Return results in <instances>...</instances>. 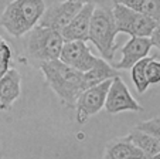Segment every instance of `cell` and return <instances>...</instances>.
<instances>
[{
    "label": "cell",
    "mask_w": 160,
    "mask_h": 159,
    "mask_svg": "<svg viewBox=\"0 0 160 159\" xmlns=\"http://www.w3.org/2000/svg\"><path fill=\"white\" fill-rule=\"evenodd\" d=\"M45 82L52 88L60 99L70 108H75L77 99L82 94V72L68 67L60 60L40 63Z\"/></svg>",
    "instance_id": "obj_1"
},
{
    "label": "cell",
    "mask_w": 160,
    "mask_h": 159,
    "mask_svg": "<svg viewBox=\"0 0 160 159\" xmlns=\"http://www.w3.org/2000/svg\"><path fill=\"white\" fill-rule=\"evenodd\" d=\"M44 12V0H13L0 16V26L13 37H21L36 27Z\"/></svg>",
    "instance_id": "obj_2"
},
{
    "label": "cell",
    "mask_w": 160,
    "mask_h": 159,
    "mask_svg": "<svg viewBox=\"0 0 160 159\" xmlns=\"http://www.w3.org/2000/svg\"><path fill=\"white\" fill-rule=\"evenodd\" d=\"M118 34L112 7H95L89 24V40L98 48L105 61L113 60V54L118 50L115 37Z\"/></svg>",
    "instance_id": "obj_3"
},
{
    "label": "cell",
    "mask_w": 160,
    "mask_h": 159,
    "mask_svg": "<svg viewBox=\"0 0 160 159\" xmlns=\"http://www.w3.org/2000/svg\"><path fill=\"white\" fill-rule=\"evenodd\" d=\"M27 53L33 60L40 63L60 60V54L64 45V39L60 31L41 27L37 24L31 31H28Z\"/></svg>",
    "instance_id": "obj_4"
},
{
    "label": "cell",
    "mask_w": 160,
    "mask_h": 159,
    "mask_svg": "<svg viewBox=\"0 0 160 159\" xmlns=\"http://www.w3.org/2000/svg\"><path fill=\"white\" fill-rule=\"evenodd\" d=\"M112 13L115 19L116 31L129 34L130 37H150L157 26V21L121 4H113Z\"/></svg>",
    "instance_id": "obj_5"
},
{
    "label": "cell",
    "mask_w": 160,
    "mask_h": 159,
    "mask_svg": "<svg viewBox=\"0 0 160 159\" xmlns=\"http://www.w3.org/2000/svg\"><path fill=\"white\" fill-rule=\"evenodd\" d=\"M112 80L101 82V84L91 87L88 90L82 91V94L78 97L75 104L77 108V122L85 124L87 119L92 115L98 114L105 107V99L108 90L111 87Z\"/></svg>",
    "instance_id": "obj_6"
},
{
    "label": "cell",
    "mask_w": 160,
    "mask_h": 159,
    "mask_svg": "<svg viewBox=\"0 0 160 159\" xmlns=\"http://www.w3.org/2000/svg\"><path fill=\"white\" fill-rule=\"evenodd\" d=\"M82 6L84 4L71 2V0H65V2H61V3L51 4L42 13L41 19L38 21V26L51 29V30L61 33L62 29L67 27L70 24V21L77 16V13L82 9Z\"/></svg>",
    "instance_id": "obj_7"
},
{
    "label": "cell",
    "mask_w": 160,
    "mask_h": 159,
    "mask_svg": "<svg viewBox=\"0 0 160 159\" xmlns=\"http://www.w3.org/2000/svg\"><path fill=\"white\" fill-rule=\"evenodd\" d=\"M105 109L109 114H119L125 111H143V108L138 104L136 99L130 95L129 88L126 87L119 75L112 78L111 87L106 94L105 99Z\"/></svg>",
    "instance_id": "obj_8"
},
{
    "label": "cell",
    "mask_w": 160,
    "mask_h": 159,
    "mask_svg": "<svg viewBox=\"0 0 160 159\" xmlns=\"http://www.w3.org/2000/svg\"><path fill=\"white\" fill-rule=\"evenodd\" d=\"M98 57L91 53L85 41L64 43L60 54V61L79 72H87L95 66Z\"/></svg>",
    "instance_id": "obj_9"
},
{
    "label": "cell",
    "mask_w": 160,
    "mask_h": 159,
    "mask_svg": "<svg viewBox=\"0 0 160 159\" xmlns=\"http://www.w3.org/2000/svg\"><path fill=\"white\" fill-rule=\"evenodd\" d=\"M153 47L150 37H130V40L122 47V60L113 63L112 67L115 70L132 68L142 58L148 57L150 48Z\"/></svg>",
    "instance_id": "obj_10"
},
{
    "label": "cell",
    "mask_w": 160,
    "mask_h": 159,
    "mask_svg": "<svg viewBox=\"0 0 160 159\" xmlns=\"http://www.w3.org/2000/svg\"><path fill=\"white\" fill-rule=\"evenodd\" d=\"M95 10L94 4H84L82 9L77 13V16L70 21L67 27L62 29L61 36L64 43L68 41H88V33H89L91 17Z\"/></svg>",
    "instance_id": "obj_11"
},
{
    "label": "cell",
    "mask_w": 160,
    "mask_h": 159,
    "mask_svg": "<svg viewBox=\"0 0 160 159\" xmlns=\"http://www.w3.org/2000/svg\"><path fill=\"white\" fill-rule=\"evenodd\" d=\"M21 75L16 68H9L0 78V109L7 111L20 97Z\"/></svg>",
    "instance_id": "obj_12"
},
{
    "label": "cell",
    "mask_w": 160,
    "mask_h": 159,
    "mask_svg": "<svg viewBox=\"0 0 160 159\" xmlns=\"http://www.w3.org/2000/svg\"><path fill=\"white\" fill-rule=\"evenodd\" d=\"M103 159H146V156L129 141L128 136H125L113 139L106 145Z\"/></svg>",
    "instance_id": "obj_13"
},
{
    "label": "cell",
    "mask_w": 160,
    "mask_h": 159,
    "mask_svg": "<svg viewBox=\"0 0 160 159\" xmlns=\"http://www.w3.org/2000/svg\"><path fill=\"white\" fill-rule=\"evenodd\" d=\"M118 72L112 66H109L103 58H98L95 66L87 72H82V87L84 91L91 87L101 84V82L106 81V80H112L116 77Z\"/></svg>",
    "instance_id": "obj_14"
},
{
    "label": "cell",
    "mask_w": 160,
    "mask_h": 159,
    "mask_svg": "<svg viewBox=\"0 0 160 159\" xmlns=\"http://www.w3.org/2000/svg\"><path fill=\"white\" fill-rule=\"evenodd\" d=\"M129 141L132 142L135 146H138L143 153H145L146 159H150L152 156L157 155L160 152V144L154 136L149 135L146 132L139 131V129H132L128 135Z\"/></svg>",
    "instance_id": "obj_15"
},
{
    "label": "cell",
    "mask_w": 160,
    "mask_h": 159,
    "mask_svg": "<svg viewBox=\"0 0 160 159\" xmlns=\"http://www.w3.org/2000/svg\"><path fill=\"white\" fill-rule=\"evenodd\" d=\"M150 58L152 57L142 58V60H139L132 68H130L132 70V81H133V84H135L136 90H138L139 94H143L146 90H148L149 85H150L148 82V78H146V64L149 63Z\"/></svg>",
    "instance_id": "obj_16"
},
{
    "label": "cell",
    "mask_w": 160,
    "mask_h": 159,
    "mask_svg": "<svg viewBox=\"0 0 160 159\" xmlns=\"http://www.w3.org/2000/svg\"><path fill=\"white\" fill-rule=\"evenodd\" d=\"M139 13L148 16L152 20L160 21V0H142Z\"/></svg>",
    "instance_id": "obj_17"
},
{
    "label": "cell",
    "mask_w": 160,
    "mask_h": 159,
    "mask_svg": "<svg viewBox=\"0 0 160 159\" xmlns=\"http://www.w3.org/2000/svg\"><path fill=\"white\" fill-rule=\"evenodd\" d=\"M136 129L143 131L146 134H149V135L154 136L160 144V117H154L152 119L142 121V122H139L136 125Z\"/></svg>",
    "instance_id": "obj_18"
},
{
    "label": "cell",
    "mask_w": 160,
    "mask_h": 159,
    "mask_svg": "<svg viewBox=\"0 0 160 159\" xmlns=\"http://www.w3.org/2000/svg\"><path fill=\"white\" fill-rule=\"evenodd\" d=\"M146 78L149 84H159L160 82V61L152 57L146 64Z\"/></svg>",
    "instance_id": "obj_19"
},
{
    "label": "cell",
    "mask_w": 160,
    "mask_h": 159,
    "mask_svg": "<svg viewBox=\"0 0 160 159\" xmlns=\"http://www.w3.org/2000/svg\"><path fill=\"white\" fill-rule=\"evenodd\" d=\"M12 61V50L6 41L0 43V77H3L4 72L10 68Z\"/></svg>",
    "instance_id": "obj_20"
},
{
    "label": "cell",
    "mask_w": 160,
    "mask_h": 159,
    "mask_svg": "<svg viewBox=\"0 0 160 159\" xmlns=\"http://www.w3.org/2000/svg\"><path fill=\"white\" fill-rule=\"evenodd\" d=\"M142 0H112V4H121L128 9H132L135 12H139V7Z\"/></svg>",
    "instance_id": "obj_21"
},
{
    "label": "cell",
    "mask_w": 160,
    "mask_h": 159,
    "mask_svg": "<svg viewBox=\"0 0 160 159\" xmlns=\"http://www.w3.org/2000/svg\"><path fill=\"white\" fill-rule=\"evenodd\" d=\"M81 4H94L95 7H112V0H71Z\"/></svg>",
    "instance_id": "obj_22"
},
{
    "label": "cell",
    "mask_w": 160,
    "mask_h": 159,
    "mask_svg": "<svg viewBox=\"0 0 160 159\" xmlns=\"http://www.w3.org/2000/svg\"><path fill=\"white\" fill-rule=\"evenodd\" d=\"M150 41H152V45H154L156 48H159V50H160V21L157 23L156 29H154L153 33H152Z\"/></svg>",
    "instance_id": "obj_23"
},
{
    "label": "cell",
    "mask_w": 160,
    "mask_h": 159,
    "mask_svg": "<svg viewBox=\"0 0 160 159\" xmlns=\"http://www.w3.org/2000/svg\"><path fill=\"white\" fill-rule=\"evenodd\" d=\"M150 159H160V152L157 153V155H154V156H152Z\"/></svg>",
    "instance_id": "obj_24"
},
{
    "label": "cell",
    "mask_w": 160,
    "mask_h": 159,
    "mask_svg": "<svg viewBox=\"0 0 160 159\" xmlns=\"http://www.w3.org/2000/svg\"><path fill=\"white\" fill-rule=\"evenodd\" d=\"M2 41H4V40H3V39H2V37H0V43H2Z\"/></svg>",
    "instance_id": "obj_25"
}]
</instances>
